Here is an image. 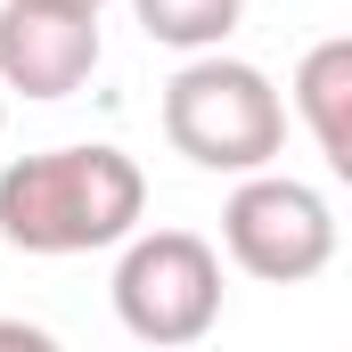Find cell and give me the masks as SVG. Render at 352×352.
Wrapping results in <instances>:
<instances>
[{
  "mask_svg": "<svg viewBox=\"0 0 352 352\" xmlns=\"http://www.w3.org/2000/svg\"><path fill=\"white\" fill-rule=\"evenodd\" d=\"M0 115H8V107H0Z\"/></svg>",
  "mask_w": 352,
  "mask_h": 352,
  "instance_id": "10",
  "label": "cell"
},
{
  "mask_svg": "<svg viewBox=\"0 0 352 352\" xmlns=\"http://www.w3.org/2000/svg\"><path fill=\"white\" fill-rule=\"evenodd\" d=\"M98 66V8L58 0H0V90L16 98H66Z\"/></svg>",
  "mask_w": 352,
  "mask_h": 352,
  "instance_id": "5",
  "label": "cell"
},
{
  "mask_svg": "<svg viewBox=\"0 0 352 352\" xmlns=\"http://www.w3.org/2000/svg\"><path fill=\"white\" fill-rule=\"evenodd\" d=\"M221 246L230 263L263 287H303L336 263V205L295 173H238L230 205H221Z\"/></svg>",
  "mask_w": 352,
  "mask_h": 352,
  "instance_id": "3",
  "label": "cell"
},
{
  "mask_svg": "<svg viewBox=\"0 0 352 352\" xmlns=\"http://www.w3.org/2000/svg\"><path fill=\"white\" fill-rule=\"evenodd\" d=\"M58 8H107V0H58Z\"/></svg>",
  "mask_w": 352,
  "mask_h": 352,
  "instance_id": "9",
  "label": "cell"
},
{
  "mask_svg": "<svg viewBox=\"0 0 352 352\" xmlns=\"http://www.w3.org/2000/svg\"><path fill=\"white\" fill-rule=\"evenodd\" d=\"M148 213V173L123 148H41L0 173V238L16 254H98Z\"/></svg>",
  "mask_w": 352,
  "mask_h": 352,
  "instance_id": "1",
  "label": "cell"
},
{
  "mask_svg": "<svg viewBox=\"0 0 352 352\" xmlns=\"http://www.w3.org/2000/svg\"><path fill=\"white\" fill-rule=\"evenodd\" d=\"M115 320L140 344H197L221 320V254L197 230H148L115 263Z\"/></svg>",
  "mask_w": 352,
  "mask_h": 352,
  "instance_id": "4",
  "label": "cell"
},
{
  "mask_svg": "<svg viewBox=\"0 0 352 352\" xmlns=\"http://www.w3.org/2000/svg\"><path fill=\"white\" fill-rule=\"evenodd\" d=\"M140 33L164 41V50H221L246 16V0H131Z\"/></svg>",
  "mask_w": 352,
  "mask_h": 352,
  "instance_id": "7",
  "label": "cell"
},
{
  "mask_svg": "<svg viewBox=\"0 0 352 352\" xmlns=\"http://www.w3.org/2000/svg\"><path fill=\"white\" fill-rule=\"evenodd\" d=\"M0 344H50V328H33V320H0Z\"/></svg>",
  "mask_w": 352,
  "mask_h": 352,
  "instance_id": "8",
  "label": "cell"
},
{
  "mask_svg": "<svg viewBox=\"0 0 352 352\" xmlns=\"http://www.w3.org/2000/svg\"><path fill=\"white\" fill-rule=\"evenodd\" d=\"M295 115L311 131V148L328 156V173H352V41L328 33L303 50L295 66Z\"/></svg>",
  "mask_w": 352,
  "mask_h": 352,
  "instance_id": "6",
  "label": "cell"
},
{
  "mask_svg": "<svg viewBox=\"0 0 352 352\" xmlns=\"http://www.w3.org/2000/svg\"><path fill=\"white\" fill-rule=\"evenodd\" d=\"M164 140L197 173H263L287 148V98L246 58L188 50V66L164 82Z\"/></svg>",
  "mask_w": 352,
  "mask_h": 352,
  "instance_id": "2",
  "label": "cell"
}]
</instances>
